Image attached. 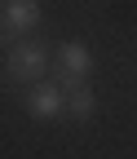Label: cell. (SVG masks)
I'll list each match as a JSON object with an SVG mask.
<instances>
[{"instance_id":"6da1fadb","label":"cell","mask_w":137,"mask_h":159,"mask_svg":"<svg viewBox=\"0 0 137 159\" xmlns=\"http://www.w3.org/2000/svg\"><path fill=\"white\" fill-rule=\"evenodd\" d=\"M49 49L40 44V40H31V35H22L18 44L9 49V57H5V75L13 80V84H40V80L49 75Z\"/></svg>"},{"instance_id":"7a4b0ae2","label":"cell","mask_w":137,"mask_h":159,"mask_svg":"<svg viewBox=\"0 0 137 159\" xmlns=\"http://www.w3.org/2000/svg\"><path fill=\"white\" fill-rule=\"evenodd\" d=\"M49 71H53V84L71 93V89L89 84V75H93V53L80 44V40H66V44L57 49V62H53Z\"/></svg>"},{"instance_id":"3957f363","label":"cell","mask_w":137,"mask_h":159,"mask_svg":"<svg viewBox=\"0 0 137 159\" xmlns=\"http://www.w3.org/2000/svg\"><path fill=\"white\" fill-rule=\"evenodd\" d=\"M31 27H40V5L35 0H5L0 5V49H13Z\"/></svg>"},{"instance_id":"277c9868","label":"cell","mask_w":137,"mask_h":159,"mask_svg":"<svg viewBox=\"0 0 137 159\" xmlns=\"http://www.w3.org/2000/svg\"><path fill=\"white\" fill-rule=\"evenodd\" d=\"M27 115L35 119H57V115H66V89H57V84H31L27 89Z\"/></svg>"},{"instance_id":"5b68a950","label":"cell","mask_w":137,"mask_h":159,"mask_svg":"<svg viewBox=\"0 0 137 159\" xmlns=\"http://www.w3.org/2000/svg\"><path fill=\"white\" fill-rule=\"evenodd\" d=\"M93 111H97V93H93L89 84H80V89L66 93V115H71V119L84 124V119H93Z\"/></svg>"}]
</instances>
